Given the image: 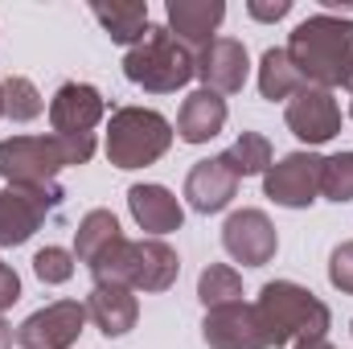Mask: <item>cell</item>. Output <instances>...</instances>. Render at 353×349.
Instances as JSON below:
<instances>
[{
	"mask_svg": "<svg viewBox=\"0 0 353 349\" xmlns=\"http://www.w3.org/2000/svg\"><path fill=\"white\" fill-rule=\"evenodd\" d=\"M99 21H103V29L111 33V41H119V46H136L144 33H148V4L144 0H123V4H94L90 8Z\"/></svg>",
	"mask_w": 353,
	"mask_h": 349,
	"instance_id": "obj_21",
	"label": "cell"
},
{
	"mask_svg": "<svg viewBox=\"0 0 353 349\" xmlns=\"http://www.w3.org/2000/svg\"><path fill=\"white\" fill-rule=\"evenodd\" d=\"M288 128L304 144H325L341 132V107L329 90L321 87H300L288 99Z\"/></svg>",
	"mask_w": 353,
	"mask_h": 349,
	"instance_id": "obj_11",
	"label": "cell"
},
{
	"mask_svg": "<svg viewBox=\"0 0 353 349\" xmlns=\"http://www.w3.org/2000/svg\"><path fill=\"white\" fill-rule=\"evenodd\" d=\"M222 161H226L239 177L267 173V169H271V144H267L259 132H243V136L234 140V148L222 152Z\"/></svg>",
	"mask_w": 353,
	"mask_h": 349,
	"instance_id": "obj_24",
	"label": "cell"
},
{
	"mask_svg": "<svg viewBox=\"0 0 353 349\" xmlns=\"http://www.w3.org/2000/svg\"><path fill=\"white\" fill-rule=\"evenodd\" d=\"M173 144V128L165 115L148 107H119L107 128V157L119 169H144L161 161Z\"/></svg>",
	"mask_w": 353,
	"mask_h": 349,
	"instance_id": "obj_6",
	"label": "cell"
},
{
	"mask_svg": "<svg viewBox=\"0 0 353 349\" xmlns=\"http://www.w3.org/2000/svg\"><path fill=\"white\" fill-rule=\"evenodd\" d=\"M119 239H123V235H119L115 214H111V210H90L87 218H83V226H79V235H74V259L94 267Z\"/></svg>",
	"mask_w": 353,
	"mask_h": 349,
	"instance_id": "obj_20",
	"label": "cell"
},
{
	"mask_svg": "<svg viewBox=\"0 0 353 349\" xmlns=\"http://www.w3.org/2000/svg\"><path fill=\"white\" fill-rule=\"evenodd\" d=\"M74 251H62V247H46V251H37L33 255V271H37V279L41 283H66L70 275H74Z\"/></svg>",
	"mask_w": 353,
	"mask_h": 349,
	"instance_id": "obj_27",
	"label": "cell"
},
{
	"mask_svg": "<svg viewBox=\"0 0 353 349\" xmlns=\"http://www.w3.org/2000/svg\"><path fill=\"white\" fill-rule=\"evenodd\" d=\"M341 87L353 94V58H350V66H345V79H341Z\"/></svg>",
	"mask_w": 353,
	"mask_h": 349,
	"instance_id": "obj_33",
	"label": "cell"
},
{
	"mask_svg": "<svg viewBox=\"0 0 353 349\" xmlns=\"http://www.w3.org/2000/svg\"><path fill=\"white\" fill-rule=\"evenodd\" d=\"M350 115H353V107H350Z\"/></svg>",
	"mask_w": 353,
	"mask_h": 349,
	"instance_id": "obj_35",
	"label": "cell"
},
{
	"mask_svg": "<svg viewBox=\"0 0 353 349\" xmlns=\"http://www.w3.org/2000/svg\"><path fill=\"white\" fill-rule=\"evenodd\" d=\"M222 247L247 267H263L275 255L279 239H275V226L267 222L263 210H239L222 226Z\"/></svg>",
	"mask_w": 353,
	"mask_h": 349,
	"instance_id": "obj_13",
	"label": "cell"
},
{
	"mask_svg": "<svg viewBox=\"0 0 353 349\" xmlns=\"http://www.w3.org/2000/svg\"><path fill=\"white\" fill-rule=\"evenodd\" d=\"M288 58H292L296 74L308 79L312 87H337L353 58V21H341L333 12H316V17L300 21L288 41Z\"/></svg>",
	"mask_w": 353,
	"mask_h": 349,
	"instance_id": "obj_1",
	"label": "cell"
},
{
	"mask_svg": "<svg viewBox=\"0 0 353 349\" xmlns=\"http://www.w3.org/2000/svg\"><path fill=\"white\" fill-rule=\"evenodd\" d=\"M259 317H263L271 346H288V341H321L329 329V308L300 283L292 279H275L267 283L255 300Z\"/></svg>",
	"mask_w": 353,
	"mask_h": 349,
	"instance_id": "obj_4",
	"label": "cell"
},
{
	"mask_svg": "<svg viewBox=\"0 0 353 349\" xmlns=\"http://www.w3.org/2000/svg\"><path fill=\"white\" fill-rule=\"evenodd\" d=\"M201 337L210 349H271V333H267L259 308L243 300L226 308H210Z\"/></svg>",
	"mask_w": 353,
	"mask_h": 349,
	"instance_id": "obj_9",
	"label": "cell"
},
{
	"mask_svg": "<svg viewBox=\"0 0 353 349\" xmlns=\"http://www.w3.org/2000/svg\"><path fill=\"white\" fill-rule=\"evenodd\" d=\"M247 8H251V17H255V21H279V17H288V12H292V0H275V4L251 0Z\"/></svg>",
	"mask_w": 353,
	"mask_h": 349,
	"instance_id": "obj_30",
	"label": "cell"
},
{
	"mask_svg": "<svg viewBox=\"0 0 353 349\" xmlns=\"http://www.w3.org/2000/svg\"><path fill=\"white\" fill-rule=\"evenodd\" d=\"M87 325V304L79 300H58L41 312H33L21 329H17V341L21 349H70L79 341Z\"/></svg>",
	"mask_w": 353,
	"mask_h": 349,
	"instance_id": "obj_10",
	"label": "cell"
},
{
	"mask_svg": "<svg viewBox=\"0 0 353 349\" xmlns=\"http://www.w3.org/2000/svg\"><path fill=\"white\" fill-rule=\"evenodd\" d=\"M123 74H128L136 87L152 90V94H169V90L185 87V83L197 74V58L176 41L173 29L148 25V33L128 50Z\"/></svg>",
	"mask_w": 353,
	"mask_h": 349,
	"instance_id": "obj_5",
	"label": "cell"
},
{
	"mask_svg": "<svg viewBox=\"0 0 353 349\" xmlns=\"http://www.w3.org/2000/svg\"><path fill=\"white\" fill-rule=\"evenodd\" d=\"M226 4L222 0H169V25L176 29V41H193V46H210L214 29L222 25Z\"/></svg>",
	"mask_w": 353,
	"mask_h": 349,
	"instance_id": "obj_19",
	"label": "cell"
},
{
	"mask_svg": "<svg viewBox=\"0 0 353 349\" xmlns=\"http://www.w3.org/2000/svg\"><path fill=\"white\" fill-rule=\"evenodd\" d=\"M222 128H226V99H222V94H214V90L201 87L181 103L176 136H181L185 144H205V140H214Z\"/></svg>",
	"mask_w": 353,
	"mask_h": 349,
	"instance_id": "obj_17",
	"label": "cell"
},
{
	"mask_svg": "<svg viewBox=\"0 0 353 349\" xmlns=\"http://www.w3.org/2000/svg\"><path fill=\"white\" fill-rule=\"evenodd\" d=\"M128 206H132V218L148 230V235H169V230H181V201L165 185H132L128 189Z\"/></svg>",
	"mask_w": 353,
	"mask_h": 349,
	"instance_id": "obj_18",
	"label": "cell"
},
{
	"mask_svg": "<svg viewBox=\"0 0 353 349\" xmlns=\"http://www.w3.org/2000/svg\"><path fill=\"white\" fill-rule=\"evenodd\" d=\"M247 70H251L247 46L234 41V37H214V41L201 46V54H197V79L205 83V90H214V94H234V90H243Z\"/></svg>",
	"mask_w": 353,
	"mask_h": 349,
	"instance_id": "obj_14",
	"label": "cell"
},
{
	"mask_svg": "<svg viewBox=\"0 0 353 349\" xmlns=\"http://www.w3.org/2000/svg\"><path fill=\"white\" fill-rule=\"evenodd\" d=\"M0 349H12V329L0 321Z\"/></svg>",
	"mask_w": 353,
	"mask_h": 349,
	"instance_id": "obj_31",
	"label": "cell"
},
{
	"mask_svg": "<svg viewBox=\"0 0 353 349\" xmlns=\"http://www.w3.org/2000/svg\"><path fill=\"white\" fill-rule=\"evenodd\" d=\"M300 87H304V79L296 74L288 50H267L263 62H259V90H263V99H271V103L275 99H292Z\"/></svg>",
	"mask_w": 353,
	"mask_h": 349,
	"instance_id": "obj_22",
	"label": "cell"
},
{
	"mask_svg": "<svg viewBox=\"0 0 353 349\" xmlns=\"http://www.w3.org/2000/svg\"><path fill=\"white\" fill-rule=\"evenodd\" d=\"M296 349H333V346H329V341L321 337V341H300V346H296Z\"/></svg>",
	"mask_w": 353,
	"mask_h": 349,
	"instance_id": "obj_32",
	"label": "cell"
},
{
	"mask_svg": "<svg viewBox=\"0 0 353 349\" xmlns=\"http://www.w3.org/2000/svg\"><path fill=\"white\" fill-rule=\"evenodd\" d=\"M239 181L243 177L234 173L222 157H210V161H197L189 169V177H185V197H189V206L197 214H218L239 193Z\"/></svg>",
	"mask_w": 353,
	"mask_h": 349,
	"instance_id": "obj_15",
	"label": "cell"
},
{
	"mask_svg": "<svg viewBox=\"0 0 353 349\" xmlns=\"http://www.w3.org/2000/svg\"><path fill=\"white\" fill-rule=\"evenodd\" d=\"M17 296H21V279H17V271H12L8 263H0V312H4Z\"/></svg>",
	"mask_w": 353,
	"mask_h": 349,
	"instance_id": "obj_29",
	"label": "cell"
},
{
	"mask_svg": "<svg viewBox=\"0 0 353 349\" xmlns=\"http://www.w3.org/2000/svg\"><path fill=\"white\" fill-rule=\"evenodd\" d=\"M321 193L329 201H353V152H337L321 169Z\"/></svg>",
	"mask_w": 353,
	"mask_h": 349,
	"instance_id": "obj_26",
	"label": "cell"
},
{
	"mask_svg": "<svg viewBox=\"0 0 353 349\" xmlns=\"http://www.w3.org/2000/svg\"><path fill=\"white\" fill-rule=\"evenodd\" d=\"M90 271H94V283H123L132 292H165L173 288L181 263H176V251L161 239H140V243L119 239Z\"/></svg>",
	"mask_w": 353,
	"mask_h": 349,
	"instance_id": "obj_3",
	"label": "cell"
},
{
	"mask_svg": "<svg viewBox=\"0 0 353 349\" xmlns=\"http://www.w3.org/2000/svg\"><path fill=\"white\" fill-rule=\"evenodd\" d=\"M329 279H333V288L353 292V243H341V247L333 251V259H329Z\"/></svg>",
	"mask_w": 353,
	"mask_h": 349,
	"instance_id": "obj_28",
	"label": "cell"
},
{
	"mask_svg": "<svg viewBox=\"0 0 353 349\" xmlns=\"http://www.w3.org/2000/svg\"><path fill=\"white\" fill-rule=\"evenodd\" d=\"M62 201L58 185H8L0 189V247H21Z\"/></svg>",
	"mask_w": 353,
	"mask_h": 349,
	"instance_id": "obj_7",
	"label": "cell"
},
{
	"mask_svg": "<svg viewBox=\"0 0 353 349\" xmlns=\"http://www.w3.org/2000/svg\"><path fill=\"white\" fill-rule=\"evenodd\" d=\"M197 296L205 308H226V304H239L243 300V279L234 267H222V263H210L197 279Z\"/></svg>",
	"mask_w": 353,
	"mask_h": 349,
	"instance_id": "obj_23",
	"label": "cell"
},
{
	"mask_svg": "<svg viewBox=\"0 0 353 349\" xmlns=\"http://www.w3.org/2000/svg\"><path fill=\"white\" fill-rule=\"evenodd\" d=\"M103 119V94L87 83H66L50 103L54 136L62 140H94V123Z\"/></svg>",
	"mask_w": 353,
	"mask_h": 349,
	"instance_id": "obj_12",
	"label": "cell"
},
{
	"mask_svg": "<svg viewBox=\"0 0 353 349\" xmlns=\"http://www.w3.org/2000/svg\"><path fill=\"white\" fill-rule=\"evenodd\" d=\"M350 329H353V325H350Z\"/></svg>",
	"mask_w": 353,
	"mask_h": 349,
	"instance_id": "obj_36",
	"label": "cell"
},
{
	"mask_svg": "<svg viewBox=\"0 0 353 349\" xmlns=\"http://www.w3.org/2000/svg\"><path fill=\"white\" fill-rule=\"evenodd\" d=\"M0 115H4V90H0Z\"/></svg>",
	"mask_w": 353,
	"mask_h": 349,
	"instance_id": "obj_34",
	"label": "cell"
},
{
	"mask_svg": "<svg viewBox=\"0 0 353 349\" xmlns=\"http://www.w3.org/2000/svg\"><path fill=\"white\" fill-rule=\"evenodd\" d=\"M94 140H62V136H12L0 144V177L8 185H54V173L66 165H87Z\"/></svg>",
	"mask_w": 353,
	"mask_h": 349,
	"instance_id": "obj_2",
	"label": "cell"
},
{
	"mask_svg": "<svg viewBox=\"0 0 353 349\" xmlns=\"http://www.w3.org/2000/svg\"><path fill=\"white\" fill-rule=\"evenodd\" d=\"M4 115L8 119H17V123H25V119H37L41 115V94L37 87L29 83V79H21V74H12V79H4Z\"/></svg>",
	"mask_w": 353,
	"mask_h": 349,
	"instance_id": "obj_25",
	"label": "cell"
},
{
	"mask_svg": "<svg viewBox=\"0 0 353 349\" xmlns=\"http://www.w3.org/2000/svg\"><path fill=\"white\" fill-rule=\"evenodd\" d=\"M87 317L107 337H123L136 325L140 304H136L132 288H123V283H94L87 296Z\"/></svg>",
	"mask_w": 353,
	"mask_h": 349,
	"instance_id": "obj_16",
	"label": "cell"
},
{
	"mask_svg": "<svg viewBox=\"0 0 353 349\" xmlns=\"http://www.w3.org/2000/svg\"><path fill=\"white\" fill-rule=\"evenodd\" d=\"M321 169H325L321 157H312V152H292V157H283L279 165L267 169L263 193L275 206L304 210V206H312L316 193H321Z\"/></svg>",
	"mask_w": 353,
	"mask_h": 349,
	"instance_id": "obj_8",
	"label": "cell"
}]
</instances>
